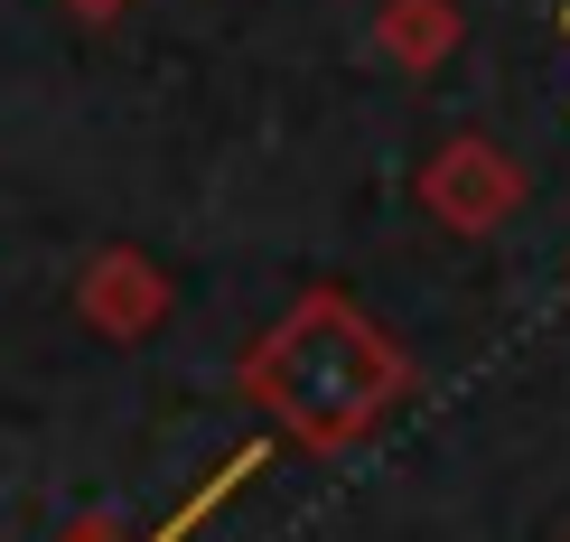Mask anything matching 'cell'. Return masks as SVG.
I'll return each instance as SVG.
<instances>
[{"label": "cell", "instance_id": "cell-1", "mask_svg": "<svg viewBox=\"0 0 570 542\" xmlns=\"http://www.w3.org/2000/svg\"><path fill=\"white\" fill-rule=\"evenodd\" d=\"M244 393L299 440H355L365 421H384V403L402 393V356L337 290H318L244 356Z\"/></svg>", "mask_w": 570, "mask_h": 542}, {"label": "cell", "instance_id": "cell-2", "mask_svg": "<svg viewBox=\"0 0 570 542\" xmlns=\"http://www.w3.org/2000/svg\"><path fill=\"white\" fill-rule=\"evenodd\" d=\"M76 309L104 327V337H150V318L169 309V280H159L140 253H94V272H85V290H76Z\"/></svg>", "mask_w": 570, "mask_h": 542}, {"label": "cell", "instance_id": "cell-3", "mask_svg": "<svg viewBox=\"0 0 570 542\" xmlns=\"http://www.w3.org/2000/svg\"><path fill=\"white\" fill-rule=\"evenodd\" d=\"M431 206H440L449 225H495L514 206V178L495 169L487 150H449L440 169H431Z\"/></svg>", "mask_w": 570, "mask_h": 542}, {"label": "cell", "instance_id": "cell-4", "mask_svg": "<svg viewBox=\"0 0 570 542\" xmlns=\"http://www.w3.org/2000/svg\"><path fill=\"white\" fill-rule=\"evenodd\" d=\"M76 10H85V19H112V10H122V0H76Z\"/></svg>", "mask_w": 570, "mask_h": 542}, {"label": "cell", "instance_id": "cell-5", "mask_svg": "<svg viewBox=\"0 0 570 542\" xmlns=\"http://www.w3.org/2000/svg\"><path fill=\"white\" fill-rule=\"evenodd\" d=\"M85 542H94V533H85Z\"/></svg>", "mask_w": 570, "mask_h": 542}]
</instances>
